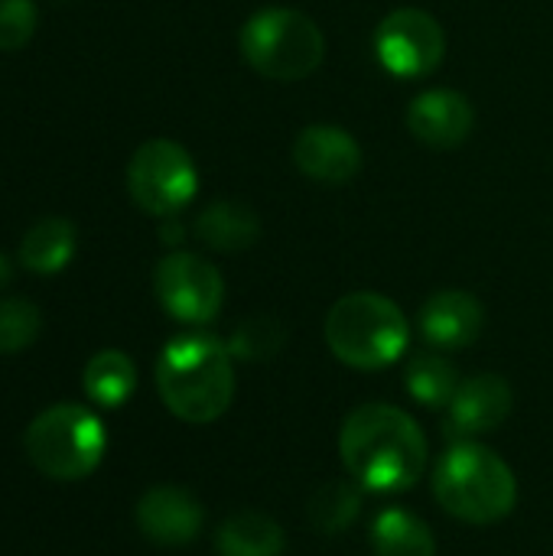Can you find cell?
<instances>
[{"label":"cell","mask_w":553,"mask_h":556,"mask_svg":"<svg viewBox=\"0 0 553 556\" xmlns=\"http://www.w3.org/2000/svg\"><path fill=\"white\" fill-rule=\"evenodd\" d=\"M339 450L349 476L368 492H407L427 463L420 427L391 404H365L352 410L342 424Z\"/></svg>","instance_id":"obj_1"},{"label":"cell","mask_w":553,"mask_h":556,"mask_svg":"<svg viewBox=\"0 0 553 556\" xmlns=\"http://www.w3.org/2000/svg\"><path fill=\"white\" fill-rule=\"evenodd\" d=\"M228 345L215 336H176L156 362V391L186 424L218 420L235 397V365Z\"/></svg>","instance_id":"obj_2"},{"label":"cell","mask_w":553,"mask_h":556,"mask_svg":"<svg viewBox=\"0 0 553 556\" xmlns=\"http://www.w3.org/2000/svg\"><path fill=\"white\" fill-rule=\"evenodd\" d=\"M437 502L460 521L492 525L502 521L518 498L512 469L479 443H456L433 476Z\"/></svg>","instance_id":"obj_3"},{"label":"cell","mask_w":553,"mask_h":556,"mask_svg":"<svg viewBox=\"0 0 553 556\" xmlns=\"http://www.w3.org/2000/svg\"><path fill=\"white\" fill-rule=\"evenodd\" d=\"M326 342L332 355L352 368H385L398 362L411 342L401 306L381 293H349L326 316Z\"/></svg>","instance_id":"obj_4"},{"label":"cell","mask_w":553,"mask_h":556,"mask_svg":"<svg viewBox=\"0 0 553 556\" xmlns=\"http://www.w3.org/2000/svg\"><path fill=\"white\" fill-rule=\"evenodd\" d=\"M241 55L254 72L274 81H300L319 68L326 55V39L319 26L290 7L257 10L238 36Z\"/></svg>","instance_id":"obj_5"},{"label":"cell","mask_w":553,"mask_h":556,"mask_svg":"<svg viewBox=\"0 0 553 556\" xmlns=\"http://www.w3.org/2000/svg\"><path fill=\"white\" fill-rule=\"evenodd\" d=\"M29 463L55 482H78L91 476L104 456V424L81 404H55L26 427Z\"/></svg>","instance_id":"obj_6"},{"label":"cell","mask_w":553,"mask_h":556,"mask_svg":"<svg viewBox=\"0 0 553 556\" xmlns=\"http://www.w3.org/2000/svg\"><path fill=\"white\" fill-rule=\"evenodd\" d=\"M130 199L156 218H169L196 199L199 169L186 147L173 140H147L127 163Z\"/></svg>","instance_id":"obj_7"},{"label":"cell","mask_w":553,"mask_h":556,"mask_svg":"<svg viewBox=\"0 0 553 556\" xmlns=\"http://www.w3.org/2000/svg\"><path fill=\"white\" fill-rule=\"evenodd\" d=\"M153 290L163 309L189 326H205L218 316L225 300L222 274L199 254H166L153 270Z\"/></svg>","instance_id":"obj_8"},{"label":"cell","mask_w":553,"mask_h":556,"mask_svg":"<svg viewBox=\"0 0 553 556\" xmlns=\"http://www.w3.org/2000/svg\"><path fill=\"white\" fill-rule=\"evenodd\" d=\"M375 52L391 75L420 78L443 62L447 33L427 10L404 7L388 13L375 29Z\"/></svg>","instance_id":"obj_9"},{"label":"cell","mask_w":553,"mask_h":556,"mask_svg":"<svg viewBox=\"0 0 553 556\" xmlns=\"http://www.w3.org/2000/svg\"><path fill=\"white\" fill-rule=\"evenodd\" d=\"M293 163L303 176L316 182L342 186L359 176L362 147L349 130L336 124H310L293 140Z\"/></svg>","instance_id":"obj_10"},{"label":"cell","mask_w":553,"mask_h":556,"mask_svg":"<svg viewBox=\"0 0 553 556\" xmlns=\"http://www.w3.org/2000/svg\"><path fill=\"white\" fill-rule=\"evenodd\" d=\"M512 388L505 378L499 375H479L469 378L466 384H460V391L450 401L447 410V437L469 443L479 433H492L495 427H502L512 414Z\"/></svg>","instance_id":"obj_11"},{"label":"cell","mask_w":553,"mask_h":556,"mask_svg":"<svg viewBox=\"0 0 553 556\" xmlns=\"http://www.w3.org/2000/svg\"><path fill=\"white\" fill-rule=\"evenodd\" d=\"M473 124H476V111L469 98L453 88H430L417 94L407 111L411 134L437 150L460 147L473 134Z\"/></svg>","instance_id":"obj_12"},{"label":"cell","mask_w":553,"mask_h":556,"mask_svg":"<svg viewBox=\"0 0 553 556\" xmlns=\"http://www.w3.org/2000/svg\"><path fill=\"white\" fill-rule=\"evenodd\" d=\"M137 528L163 547L189 544L202 531V505L176 485L150 489L137 502Z\"/></svg>","instance_id":"obj_13"},{"label":"cell","mask_w":553,"mask_h":556,"mask_svg":"<svg viewBox=\"0 0 553 556\" xmlns=\"http://www.w3.org/2000/svg\"><path fill=\"white\" fill-rule=\"evenodd\" d=\"M486 323L482 303L466 290H440L420 309V332L437 349H466L479 339Z\"/></svg>","instance_id":"obj_14"},{"label":"cell","mask_w":553,"mask_h":556,"mask_svg":"<svg viewBox=\"0 0 553 556\" xmlns=\"http://www.w3.org/2000/svg\"><path fill=\"white\" fill-rule=\"evenodd\" d=\"M75 244H78V235H75V225L68 218H42L36 222L23 241H20V264L29 270V274H59L68 267V261L75 257Z\"/></svg>","instance_id":"obj_15"},{"label":"cell","mask_w":553,"mask_h":556,"mask_svg":"<svg viewBox=\"0 0 553 556\" xmlns=\"http://www.w3.org/2000/svg\"><path fill=\"white\" fill-rule=\"evenodd\" d=\"M196 235L215 251H244L261 235V218L241 202H212L196 218Z\"/></svg>","instance_id":"obj_16"},{"label":"cell","mask_w":553,"mask_h":556,"mask_svg":"<svg viewBox=\"0 0 553 556\" xmlns=\"http://www.w3.org/2000/svg\"><path fill=\"white\" fill-rule=\"evenodd\" d=\"M287 538L280 525L261 511H238L218 528V554L222 556H280Z\"/></svg>","instance_id":"obj_17"},{"label":"cell","mask_w":553,"mask_h":556,"mask_svg":"<svg viewBox=\"0 0 553 556\" xmlns=\"http://www.w3.org/2000/svg\"><path fill=\"white\" fill-rule=\"evenodd\" d=\"M81 381H85V394L95 404L121 407V404H127V397L137 388V368H134L130 355H124L117 349H104L88 358Z\"/></svg>","instance_id":"obj_18"},{"label":"cell","mask_w":553,"mask_h":556,"mask_svg":"<svg viewBox=\"0 0 553 556\" xmlns=\"http://www.w3.org/2000/svg\"><path fill=\"white\" fill-rule=\"evenodd\" d=\"M372 544L378 556H437V541L430 528L401 508H385L375 518Z\"/></svg>","instance_id":"obj_19"},{"label":"cell","mask_w":553,"mask_h":556,"mask_svg":"<svg viewBox=\"0 0 553 556\" xmlns=\"http://www.w3.org/2000/svg\"><path fill=\"white\" fill-rule=\"evenodd\" d=\"M407 391L414 401L427 407H450L460 391V375L443 355H417L407 368Z\"/></svg>","instance_id":"obj_20"},{"label":"cell","mask_w":553,"mask_h":556,"mask_svg":"<svg viewBox=\"0 0 553 556\" xmlns=\"http://www.w3.org/2000/svg\"><path fill=\"white\" fill-rule=\"evenodd\" d=\"M362 508V492L352 482H329L323 485L313 502H310V521L323 534H339L345 531Z\"/></svg>","instance_id":"obj_21"},{"label":"cell","mask_w":553,"mask_h":556,"mask_svg":"<svg viewBox=\"0 0 553 556\" xmlns=\"http://www.w3.org/2000/svg\"><path fill=\"white\" fill-rule=\"evenodd\" d=\"M39 329H42V313L36 303H29L23 296L0 300V355L29 349L36 342Z\"/></svg>","instance_id":"obj_22"},{"label":"cell","mask_w":553,"mask_h":556,"mask_svg":"<svg viewBox=\"0 0 553 556\" xmlns=\"http://www.w3.org/2000/svg\"><path fill=\"white\" fill-rule=\"evenodd\" d=\"M280 345H284V329H280V323L271 319V316H257V319H248V323H241V326L235 329L228 352L238 355V358H267V355H274Z\"/></svg>","instance_id":"obj_23"},{"label":"cell","mask_w":553,"mask_h":556,"mask_svg":"<svg viewBox=\"0 0 553 556\" xmlns=\"http://www.w3.org/2000/svg\"><path fill=\"white\" fill-rule=\"evenodd\" d=\"M39 23V10L33 0H0V52L23 49Z\"/></svg>","instance_id":"obj_24"},{"label":"cell","mask_w":553,"mask_h":556,"mask_svg":"<svg viewBox=\"0 0 553 556\" xmlns=\"http://www.w3.org/2000/svg\"><path fill=\"white\" fill-rule=\"evenodd\" d=\"M7 280H10V261H7V257L0 254V287H3Z\"/></svg>","instance_id":"obj_25"}]
</instances>
